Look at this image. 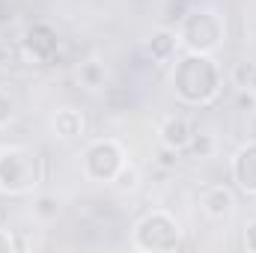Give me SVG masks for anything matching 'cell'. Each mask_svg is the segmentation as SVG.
<instances>
[{
    "instance_id": "19",
    "label": "cell",
    "mask_w": 256,
    "mask_h": 253,
    "mask_svg": "<svg viewBox=\"0 0 256 253\" xmlns=\"http://www.w3.org/2000/svg\"><path fill=\"white\" fill-rule=\"evenodd\" d=\"M179 155H182V152L161 146V149H158V167H164V170H176V167H179Z\"/></svg>"
},
{
    "instance_id": "8",
    "label": "cell",
    "mask_w": 256,
    "mask_h": 253,
    "mask_svg": "<svg viewBox=\"0 0 256 253\" xmlns=\"http://www.w3.org/2000/svg\"><path fill=\"white\" fill-rule=\"evenodd\" d=\"M236 206H238V200H236V190L230 185H208L200 194V208L214 224H226L236 214Z\"/></svg>"
},
{
    "instance_id": "12",
    "label": "cell",
    "mask_w": 256,
    "mask_h": 253,
    "mask_svg": "<svg viewBox=\"0 0 256 253\" xmlns=\"http://www.w3.org/2000/svg\"><path fill=\"white\" fill-rule=\"evenodd\" d=\"M78 80L84 90H102L108 84V66L102 60H84L78 66Z\"/></svg>"
},
{
    "instance_id": "10",
    "label": "cell",
    "mask_w": 256,
    "mask_h": 253,
    "mask_svg": "<svg viewBox=\"0 0 256 253\" xmlns=\"http://www.w3.org/2000/svg\"><path fill=\"white\" fill-rule=\"evenodd\" d=\"M194 131H196V128H194V122L188 116L170 114V116H164V120L158 122V143L167 146V149L185 152L188 143H191V137H194Z\"/></svg>"
},
{
    "instance_id": "13",
    "label": "cell",
    "mask_w": 256,
    "mask_h": 253,
    "mask_svg": "<svg viewBox=\"0 0 256 253\" xmlns=\"http://www.w3.org/2000/svg\"><path fill=\"white\" fill-rule=\"evenodd\" d=\"M60 212H63V202H60L57 194H36L33 196V218L36 220L51 224V220L60 218Z\"/></svg>"
},
{
    "instance_id": "11",
    "label": "cell",
    "mask_w": 256,
    "mask_h": 253,
    "mask_svg": "<svg viewBox=\"0 0 256 253\" xmlns=\"http://www.w3.org/2000/svg\"><path fill=\"white\" fill-rule=\"evenodd\" d=\"M51 131H54L57 140H66V143L68 140H80L86 134V116H84V110H78L72 104L57 108V114L51 116Z\"/></svg>"
},
{
    "instance_id": "22",
    "label": "cell",
    "mask_w": 256,
    "mask_h": 253,
    "mask_svg": "<svg viewBox=\"0 0 256 253\" xmlns=\"http://www.w3.org/2000/svg\"><path fill=\"white\" fill-rule=\"evenodd\" d=\"M18 244H15V236L9 232V230H0V253H9L15 250Z\"/></svg>"
},
{
    "instance_id": "9",
    "label": "cell",
    "mask_w": 256,
    "mask_h": 253,
    "mask_svg": "<svg viewBox=\"0 0 256 253\" xmlns=\"http://www.w3.org/2000/svg\"><path fill=\"white\" fill-rule=\"evenodd\" d=\"M176 51H179V33H176V27H158V30H152L149 33V39H146V45H143V54H146V60L152 66H167L176 60Z\"/></svg>"
},
{
    "instance_id": "15",
    "label": "cell",
    "mask_w": 256,
    "mask_h": 253,
    "mask_svg": "<svg viewBox=\"0 0 256 253\" xmlns=\"http://www.w3.org/2000/svg\"><path fill=\"white\" fill-rule=\"evenodd\" d=\"M110 185L120 190V194H131V190H137V188H140V170H137L134 164H128V161H126V164H122V170L116 173V179H114Z\"/></svg>"
},
{
    "instance_id": "5",
    "label": "cell",
    "mask_w": 256,
    "mask_h": 253,
    "mask_svg": "<svg viewBox=\"0 0 256 253\" xmlns=\"http://www.w3.org/2000/svg\"><path fill=\"white\" fill-rule=\"evenodd\" d=\"M126 161H128L126 149H122L120 140H114V137H96L80 152V173H84L86 182L110 185L116 179V173L122 170Z\"/></svg>"
},
{
    "instance_id": "18",
    "label": "cell",
    "mask_w": 256,
    "mask_h": 253,
    "mask_svg": "<svg viewBox=\"0 0 256 253\" xmlns=\"http://www.w3.org/2000/svg\"><path fill=\"white\" fill-rule=\"evenodd\" d=\"M15 116H18V102H15V96H12L9 90H0V128L12 126Z\"/></svg>"
},
{
    "instance_id": "23",
    "label": "cell",
    "mask_w": 256,
    "mask_h": 253,
    "mask_svg": "<svg viewBox=\"0 0 256 253\" xmlns=\"http://www.w3.org/2000/svg\"><path fill=\"white\" fill-rule=\"evenodd\" d=\"M250 92H254V98H256V74H254V80H250V86H248Z\"/></svg>"
},
{
    "instance_id": "3",
    "label": "cell",
    "mask_w": 256,
    "mask_h": 253,
    "mask_svg": "<svg viewBox=\"0 0 256 253\" xmlns=\"http://www.w3.org/2000/svg\"><path fill=\"white\" fill-rule=\"evenodd\" d=\"M179 48L188 54H218L226 42V18L214 6H191L176 27Z\"/></svg>"
},
{
    "instance_id": "24",
    "label": "cell",
    "mask_w": 256,
    "mask_h": 253,
    "mask_svg": "<svg viewBox=\"0 0 256 253\" xmlns=\"http://www.w3.org/2000/svg\"><path fill=\"white\" fill-rule=\"evenodd\" d=\"M254 140H256V122H254Z\"/></svg>"
},
{
    "instance_id": "21",
    "label": "cell",
    "mask_w": 256,
    "mask_h": 253,
    "mask_svg": "<svg viewBox=\"0 0 256 253\" xmlns=\"http://www.w3.org/2000/svg\"><path fill=\"white\" fill-rule=\"evenodd\" d=\"M236 108L242 110V114H254L256 110V98L250 90H238V96H236Z\"/></svg>"
},
{
    "instance_id": "6",
    "label": "cell",
    "mask_w": 256,
    "mask_h": 253,
    "mask_svg": "<svg viewBox=\"0 0 256 253\" xmlns=\"http://www.w3.org/2000/svg\"><path fill=\"white\" fill-rule=\"evenodd\" d=\"M18 48L30 66H51L60 57V33L48 21H33L24 27Z\"/></svg>"
},
{
    "instance_id": "20",
    "label": "cell",
    "mask_w": 256,
    "mask_h": 253,
    "mask_svg": "<svg viewBox=\"0 0 256 253\" xmlns=\"http://www.w3.org/2000/svg\"><path fill=\"white\" fill-rule=\"evenodd\" d=\"M242 244H244L248 253H256V218L244 224V230H242Z\"/></svg>"
},
{
    "instance_id": "4",
    "label": "cell",
    "mask_w": 256,
    "mask_h": 253,
    "mask_svg": "<svg viewBox=\"0 0 256 253\" xmlns=\"http://www.w3.org/2000/svg\"><path fill=\"white\" fill-rule=\"evenodd\" d=\"M185 244V230L167 208L146 212L131 226V248L143 253H176Z\"/></svg>"
},
{
    "instance_id": "2",
    "label": "cell",
    "mask_w": 256,
    "mask_h": 253,
    "mask_svg": "<svg viewBox=\"0 0 256 253\" xmlns=\"http://www.w3.org/2000/svg\"><path fill=\"white\" fill-rule=\"evenodd\" d=\"M45 176V158L30 146H0V194L30 196Z\"/></svg>"
},
{
    "instance_id": "14",
    "label": "cell",
    "mask_w": 256,
    "mask_h": 253,
    "mask_svg": "<svg viewBox=\"0 0 256 253\" xmlns=\"http://www.w3.org/2000/svg\"><path fill=\"white\" fill-rule=\"evenodd\" d=\"M191 158H212L214 152H218V140H214V134H208V131H194L191 143H188V149H185Z\"/></svg>"
},
{
    "instance_id": "17",
    "label": "cell",
    "mask_w": 256,
    "mask_h": 253,
    "mask_svg": "<svg viewBox=\"0 0 256 253\" xmlns=\"http://www.w3.org/2000/svg\"><path fill=\"white\" fill-rule=\"evenodd\" d=\"M194 6V0H167V6H164V24L167 27H179V21L188 15V9Z\"/></svg>"
},
{
    "instance_id": "7",
    "label": "cell",
    "mask_w": 256,
    "mask_h": 253,
    "mask_svg": "<svg viewBox=\"0 0 256 253\" xmlns=\"http://www.w3.org/2000/svg\"><path fill=\"white\" fill-rule=\"evenodd\" d=\"M230 176L244 196L256 200V140H248L236 149V155L230 158Z\"/></svg>"
},
{
    "instance_id": "1",
    "label": "cell",
    "mask_w": 256,
    "mask_h": 253,
    "mask_svg": "<svg viewBox=\"0 0 256 253\" xmlns=\"http://www.w3.org/2000/svg\"><path fill=\"white\" fill-rule=\"evenodd\" d=\"M170 90L185 108H208L224 90V68L212 54H182L170 72Z\"/></svg>"
},
{
    "instance_id": "16",
    "label": "cell",
    "mask_w": 256,
    "mask_h": 253,
    "mask_svg": "<svg viewBox=\"0 0 256 253\" xmlns=\"http://www.w3.org/2000/svg\"><path fill=\"white\" fill-rule=\"evenodd\" d=\"M254 74H256V63L254 60H238V63L232 66V72H230V80H232L236 90H248L250 80H254Z\"/></svg>"
}]
</instances>
